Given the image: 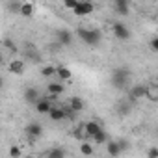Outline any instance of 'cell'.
<instances>
[{"label":"cell","instance_id":"31","mask_svg":"<svg viewBox=\"0 0 158 158\" xmlns=\"http://www.w3.org/2000/svg\"><path fill=\"white\" fill-rule=\"evenodd\" d=\"M156 134H158V132H156Z\"/></svg>","mask_w":158,"mask_h":158},{"label":"cell","instance_id":"14","mask_svg":"<svg viewBox=\"0 0 158 158\" xmlns=\"http://www.w3.org/2000/svg\"><path fill=\"white\" fill-rule=\"evenodd\" d=\"M63 84L61 82H50L48 86H47V91H48V95H50V99H54V97H60L61 93H63Z\"/></svg>","mask_w":158,"mask_h":158},{"label":"cell","instance_id":"18","mask_svg":"<svg viewBox=\"0 0 158 158\" xmlns=\"http://www.w3.org/2000/svg\"><path fill=\"white\" fill-rule=\"evenodd\" d=\"M19 13H21L23 17H26V19H28V17H32V15H34V4H32V2H23V4H21V10H19Z\"/></svg>","mask_w":158,"mask_h":158},{"label":"cell","instance_id":"8","mask_svg":"<svg viewBox=\"0 0 158 158\" xmlns=\"http://www.w3.org/2000/svg\"><path fill=\"white\" fill-rule=\"evenodd\" d=\"M8 69H10V73H11V74L21 76V74H24L26 65H24V61H23V60H11V61H10V65H8Z\"/></svg>","mask_w":158,"mask_h":158},{"label":"cell","instance_id":"7","mask_svg":"<svg viewBox=\"0 0 158 158\" xmlns=\"http://www.w3.org/2000/svg\"><path fill=\"white\" fill-rule=\"evenodd\" d=\"M93 10H95V6H93L91 2H82V0H80L73 13H74V15H91Z\"/></svg>","mask_w":158,"mask_h":158},{"label":"cell","instance_id":"28","mask_svg":"<svg viewBox=\"0 0 158 158\" xmlns=\"http://www.w3.org/2000/svg\"><path fill=\"white\" fill-rule=\"evenodd\" d=\"M4 43H6V47H8V48H10V50H13V48H15V47H13V45H11V41H8V39H6V41H4Z\"/></svg>","mask_w":158,"mask_h":158},{"label":"cell","instance_id":"10","mask_svg":"<svg viewBox=\"0 0 158 158\" xmlns=\"http://www.w3.org/2000/svg\"><path fill=\"white\" fill-rule=\"evenodd\" d=\"M23 97H24V101H26L28 104H34V106H35V104L39 102V99H41L35 88H26V89H24V95H23Z\"/></svg>","mask_w":158,"mask_h":158},{"label":"cell","instance_id":"25","mask_svg":"<svg viewBox=\"0 0 158 158\" xmlns=\"http://www.w3.org/2000/svg\"><path fill=\"white\" fill-rule=\"evenodd\" d=\"M147 158H158V147H151L147 151Z\"/></svg>","mask_w":158,"mask_h":158},{"label":"cell","instance_id":"4","mask_svg":"<svg viewBox=\"0 0 158 158\" xmlns=\"http://www.w3.org/2000/svg\"><path fill=\"white\" fill-rule=\"evenodd\" d=\"M147 91H149V88H145V86H141V84L132 86V88L128 89V99H130L132 102H134V101H139V99L147 97Z\"/></svg>","mask_w":158,"mask_h":158},{"label":"cell","instance_id":"19","mask_svg":"<svg viewBox=\"0 0 158 158\" xmlns=\"http://www.w3.org/2000/svg\"><path fill=\"white\" fill-rule=\"evenodd\" d=\"M80 152H82L84 156H91V154L95 152L93 143H91V141H88V139H86V141H82V143H80Z\"/></svg>","mask_w":158,"mask_h":158},{"label":"cell","instance_id":"11","mask_svg":"<svg viewBox=\"0 0 158 158\" xmlns=\"http://www.w3.org/2000/svg\"><path fill=\"white\" fill-rule=\"evenodd\" d=\"M48 117H50L52 121H63V119H67V112H65V106H58V104H56V106L50 110Z\"/></svg>","mask_w":158,"mask_h":158},{"label":"cell","instance_id":"6","mask_svg":"<svg viewBox=\"0 0 158 158\" xmlns=\"http://www.w3.org/2000/svg\"><path fill=\"white\" fill-rule=\"evenodd\" d=\"M54 106H56V104L52 102V99H45V97H43V99H39V102L35 104V112H37V114H50V110H52Z\"/></svg>","mask_w":158,"mask_h":158},{"label":"cell","instance_id":"1","mask_svg":"<svg viewBox=\"0 0 158 158\" xmlns=\"http://www.w3.org/2000/svg\"><path fill=\"white\" fill-rule=\"evenodd\" d=\"M110 82L115 89H127L128 84H130V69H127V67L114 69L112 76H110Z\"/></svg>","mask_w":158,"mask_h":158},{"label":"cell","instance_id":"30","mask_svg":"<svg viewBox=\"0 0 158 158\" xmlns=\"http://www.w3.org/2000/svg\"><path fill=\"white\" fill-rule=\"evenodd\" d=\"M26 158H35V156H26Z\"/></svg>","mask_w":158,"mask_h":158},{"label":"cell","instance_id":"15","mask_svg":"<svg viewBox=\"0 0 158 158\" xmlns=\"http://www.w3.org/2000/svg\"><path fill=\"white\" fill-rule=\"evenodd\" d=\"M26 134H28V138L37 139V138H41L43 128H41V125H39V123H30V125L26 127Z\"/></svg>","mask_w":158,"mask_h":158},{"label":"cell","instance_id":"22","mask_svg":"<svg viewBox=\"0 0 158 158\" xmlns=\"http://www.w3.org/2000/svg\"><path fill=\"white\" fill-rule=\"evenodd\" d=\"M78 2H80V0H67V2H63V8H67V10H73V11H74V8L78 6Z\"/></svg>","mask_w":158,"mask_h":158},{"label":"cell","instance_id":"29","mask_svg":"<svg viewBox=\"0 0 158 158\" xmlns=\"http://www.w3.org/2000/svg\"><path fill=\"white\" fill-rule=\"evenodd\" d=\"M154 89H156V91H158V80H156V88H154Z\"/></svg>","mask_w":158,"mask_h":158},{"label":"cell","instance_id":"3","mask_svg":"<svg viewBox=\"0 0 158 158\" xmlns=\"http://www.w3.org/2000/svg\"><path fill=\"white\" fill-rule=\"evenodd\" d=\"M112 32H114V35H115L119 41L130 39V30H128V26L123 24V23H114V24H112Z\"/></svg>","mask_w":158,"mask_h":158},{"label":"cell","instance_id":"5","mask_svg":"<svg viewBox=\"0 0 158 158\" xmlns=\"http://www.w3.org/2000/svg\"><path fill=\"white\" fill-rule=\"evenodd\" d=\"M84 128H86V136H88V141H89V139H93L97 134H101V132L104 130V128H102V127H101L97 121H88V123L84 125Z\"/></svg>","mask_w":158,"mask_h":158},{"label":"cell","instance_id":"24","mask_svg":"<svg viewBox=\"0 0 158 158\" xmlns=\"http://www.w3.org/2000/svg\"><path fill=\"white\" fill-rule=\"evenodd\" d=\"M10 156H11V158H21V149H19L17 145H13V147L10 149Z\"/></svg>","mask_w":158,"mask_h":158},{"label":"cell","instance_id":"12","mask_svg":"<svg viewBox=\"0 0 158 158\" xmlns=\"http://www.w3.org/2000/svg\"><path fill=\"white\" fill-rule=\"evenodd\" d=\"M106 152H108V156H112V158H117V156L123 154V151H121V147H119V143H117L115 139H108V143H106Z\"/></svg>","mask_w":158,"mask_h":158},{"label":"cell","instance_id":"27","mask_svg":"<svg viewBox=\"0 0 158 158\" xmlns=\"http://www.w3.org/2000/svg\"><path fill=\"white\" fill-rule=\"evenodd\" d=\"M149 47L154 50V52H158V37H154V39H151V43H149Z\"/></svg>","mask_w":158,"mask_h":158},{"label":"cell","instance_id":"17","mask_svg":"<svg viewBox=\"0 0 158 158\" xmlns=\"http://www.w3.org/2000/svg\"><path fill=\"white\" fill-rule=\"evenodd\" d=\"M58 78H60V80H71V78H73L71 69L65 67V65H58Z\"/></svg>","mask_w":158,"mask_h":158},{"label":"cell","instance_id":"13","mask_svg":"<svg viewBox=\"0 0 158 158\" xmlns=\"http://www.w3.org/2000/svg\"><path fill=\"white\" fill-rule=\"evenodd\" d=\"M67 106H69L74 114H78V112H82V110H84L86 102H84V99H80V97H71L69 102H67Z\"/></svg>","mask_w":158,"mask_h":158},{"label":"cell","instance_id":"2","mask_svg":"<svg viewBox=\"0 0 158 158\" xmlns=\"http://www.w3.org/2000/svg\"><path fill=\"white\" fill-rule=\"evenodd\" d=\"M76 35L80 37L86 45H89V47H97L101 43V39H102V34L97 28H78Z\"/></svg>","mask_w":158,"mask_h":158},{"label":"cell","instance_id":"9","mask_svg":"<svg viewBox=\"0 0 158 158\" xmlns=\"http://www.w3.org/2000/svg\"><path fill=\"white\" fill-rule=\"evenodd\" d=\"M56 37H58V43H60L61 47H69L71 41H73V34H71L69 30H65V28L58 30V32H56Z\"/></svg>","mask_w":158,"mask_h":158},{"label":"cell","instance_id":"26","mask_svg":"<svg viewBox=\"0 0 158 158\" xmlns=\"http://www.w3.org/2000/svg\"><path fill=\"white\" fill-rule=\"evenodd\" d=\"M123 104H125V106H119V108H117V112H119V114H128L132 106H130L128 102H123Z\"/></svg>","mask_w":158,"mask_h":158},{"label":"cell","instance_id":"20","mask_svg":"<svg viewBox=\"0 0 158 158\" xmlns=\"http://www.w3.org/2000/svg\"><path fill=\"white\" fill-rule=\"evenodd\" d=\"M47 158H65V149H61V147H52V149L47 152Z\"/></svg>","mask_w":158,"mask_h":158},{"label":"cell","instance_id":"16","mask_svg":"<svg viewBox=\"0 0 158 158\" xmlns=\"http://www.w3.org/2000/svg\"><path fill=\"white\" fill-rule=\"evenodd\" d=\"M114 10H115V13H119V15H128L130 6H128L127 0H115V2H114Z\"/></svg>","mask_w":158,"mask_h":158},{"label":"cell","instance_id":"21","mask_svg":"<svg viewBox=\"0 0 158 158\" xmlns=\"http://www.w3.org/2000/svg\"><path fill=\"white\" fill-rule=\"evenodd\" d=\"M41 74L47 76V78H50V76H58V67H54V65H45V67L41 69Z\"/></svg>","mask_w":158,"mask_h":158},{"label":"cell","instance_id":"23","mask_svg":"<svg viewBox=\"0 0 158 158\" xmlns=\"http://www.w3.org/2000/svg\"><path fill=\"white\" fill-rule=\"evenodd\" d=\"M117 143H119V147H121L123 152L130 149V141H128V139H123V138H121V139H117Z\"/></svg>","mask_w":158,"mask_h":158}]
</instances>
